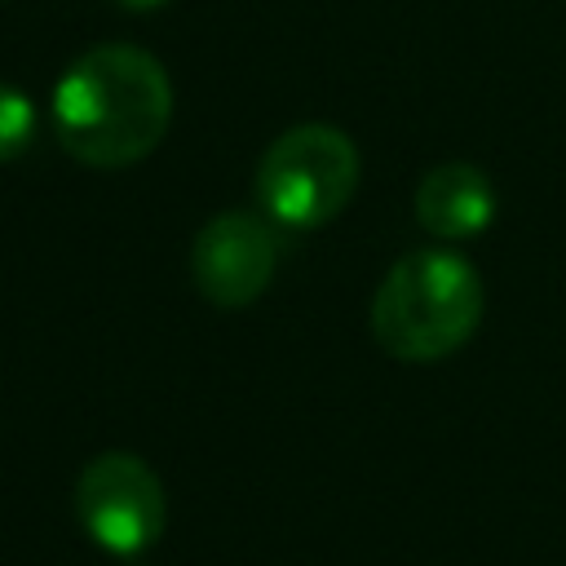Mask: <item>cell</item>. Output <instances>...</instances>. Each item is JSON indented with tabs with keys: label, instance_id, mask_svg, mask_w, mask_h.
I'll use <instances>...</instances> for the list:
<instances>
[{
	"label": "cell",
	"instance_id": "7",
	"mask_svg": "<svg viewBox=\"0 0 566 566\" xmlns=\"http://www.w3.org/2000/svg\"><path fill=\"white\" fill-rule=\"evenodd\" d=\"M35 137V106L22 88L0 80V164L18 159Z\"/></svg>",
	"mask_w": 566,
	"mask_h": 566
},
{
	"label": "cell",
	"instance_id": "6",
	"mask_svg": "<svg viewBox=\"0 0 566 566\" xmlns=\"http://www.w3.org/2000/svg\"><path fill=\"white\" fill-rule=\"evenodd\" d=\"M416 221L442 243L478 239L495 221V186L469 159L433 164L416 186Z\"/></svg>",
	"mask_w": 566,
	"mask_h": 566
},
{
	"label": "cell",
	"instance_id": "5",
	"mask_svg": "<svg viewBox=\"0 0 566 566\" xmlns=\"http://www.w3.org/2000/svg\"><path fill=\"white\" fill-rule=\"evenodd\" d=\"M279 256H283L279 226L261 212L230 208V212H217L212 221H203V230L195 234L190 279L208 305L243 310L270 287Z\"/></svg>",
	"mask_w": 566,
	"mask_h": 566
},
{
	"label": "cell",
	"instance_id": "3",
	"mask_svg": "<svg viewBox=\"0 0 566 566\" xmlns=\"http://www.w3.org/2000/svg\"><path fill=\"white\" fill-rule=\"evenodd\" d=\"M363 181V159L336 124H292L256 159L252 190L274 226L318 230L345 212Z\"/></svg>",
	"mask_w": 566,
	"mask_h": 566
},
{
	"label": "cell",
	"instance_id": "1",
	"mask_svg": "<svg viewBox=\"0 0 566 566\" xmlns=\"http://www.w3.org/2000/svg\"><path fill=\"white\" fill-rule=\"evenodd\" d=\"M172 124V80L142 44H93L53 84L57 146L84 168L142 164Z\"/></svg>",
	"mask_w": 566,
	"mask_h": 566
},
{
	"label": "cell",
	"instance_id": "8",
	"mask_svg": "<svg viewBox=\"0 0 566 566\" xmlns=\"http://www.w3.org/2000/svg\"><path fill=\"white\" fill-rule=\"evenodd\" d=\"M111 4L133 9V13H146V9H159V4H168V0H111Z\"/></svg>",
	"mask_w": 566,
	"mask_h": 566
},
{
	"label": "cell",
	"instance_id": "2",
	"mask_svg": "<svg viewBox=\"0 0 566 566\" xmlns=\"http://www.w3.org/2000/svg\"><path fill=\"white\" fill-rule=\"evenodd\" d=\"M371 340L398 363H438L482 323V279L451 248L398 256L371 296Z\"/></svg>",
	"mask_w": 566,
	"mask_h": 566
},
{
	"label": "cell",
	"instance_id": "4",
	"mask_svg": "<svg viewBox=\"0 0 566 566\" xmlns=\"http://www.w3.org/2000/svg\"><path fill=\"white\" fill-rule=\"evenodd\" d=\"M164 482L133 451L93 455L75 482V517L84 535L115 557H137L150 548L164 531Z\"/></svg>",
	"mask_w": 566,
	"mask_h": 566
}]
</instances>
